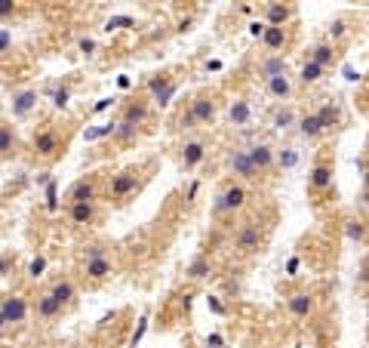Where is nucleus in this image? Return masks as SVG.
Returning <instances> with one entry per match:
<instances>
[{"label":"nucleus","mask_w":369,"mask_h":348,"mask_svg":"<svg viewBox=\"0 0 369 348\" xmlns=\"http://www.w3.org/2000/svg\"><path fill=\"white\" fill-rule=\"evenodd\" d=\"M206 348H222V336H219V333H212L210 339H206Z\"/></svg>","instance_id":"nucleus-46"},{"label":"nucleus","mask_w":369,"mask_h":348,"mask_svg":"<svg viewBox=\"0 0 369 348\" xmlns=\"http://www.w3.org/2000/svg\"><path fill=\"white\" fill-rule=\"evenodd\" d=\"M71 219L77 225H89V222L96 219V207L92 204H71Z\"/></svg>","instance_id":"nucleus-18"},{"label":"nucleus","mask_w":369,"mask_h":348,"mask_svg":"<svg viewBox=\"0 0 369 348\" xmlns=\"http://www.w3.org/2000/svg\"><path fill=\"white\" fill-rule=\"evenodd\" d=\"M108 105H111V99H99V102H96V108H92V111H105Z\"/></svg>","instance_id":"nucleus-49"},{"label":"nucleus","mask_w":369,"mask_h":348,"mask_svg":"<svg viewBox=\"0 0 369 348\" xmlns=\"http://www.w3.org/2000/svg\"><path fill=\"white\" fill-rule=\"evenodd\" d=\"M136 133H138V127H136V123H129V120H120L117 130H114V136H117L120 142H129V139H133Z\"/></svg>","instance_id":"nucleus-30"},{"label":"nucleus","mask_w":369,"mask_h":348,"mask_svg":"<svg viewBox=\"0 0 369 348\" xmlns=\"http://www.w3.org/2000/svg\"><path fill=\"white\" fill-rule=\"evenodd\" d=\"M136 185H138L136 173H129V169H126V173H117V176L111 179V195H114V197H126L129 191H136Z\"/></svg>","instance_id":"nucleus-6"},{"label":"nucleus","mask_w":369,"mask_h":348,"mask_svg":"<svg viewBox=\"0 0 369 348\" xmlns=\"http://www.w3.org/2000/svg\"><path fill=\"white\" fill-rule=\"evenodd\" d=\"M311 62H314V65H320V68H326L329 62H333V46H329V43H320V46H314V53H311Z\"/></svg>","instance_id":"nucleus-24"},{"label":"nucleus","mask_w":369,"mask_h":348,"mask_svg":"<svg viewBox=\"0 0 369 348\" xmlns=\"http://www.w3.org/2000/svg\"><path fill=\"white\" fill-rule=\"evenodd\" d=\"M43 272H46V259H43V256H37V259L28 265V277H41Z\"/></svg>","instance_id":"nucleus-38"},{"label":"nucleus","mask_w":369,"mask_h":348,"mask_svg":"<svg viewBox=\"0 0 369 348\" xmlns=\"http://www.w3.org/2000/svg\"><path fill=\"white\" fill-rule=\"evenodd\" d=\"M34 314H37V318H43V321L59 318V314H62V305L50 296V293H43V296H37V302H34Z\"/></svg>","instance_id":"nucleus-7"},{"label":"nucleus","mask_w":369,"mask_h":348,"mask_svg":"<svg viewBox=\"0 0 369 348\" xmlns=\"http://www.w3.org/2000/svg\"><path fill=\"white\" fill-rule=\"evenodd\" d=\"M50 296L56 299L62 308H65L74 299V284L71 281H56V284H52V290H50Z\"/></svg>","instance_id":"nucleus-15"},{"label":"nucleus","mask_w":369,"mask_h":348,"mask_svg":"<svg viewBox=\"0 0 369 348\" xmlns=\"http://www.w3.org/2000/svg\"><path fill=\"white\" fill-rule=\"evenodd\" d=\"M298 130H302V136H308V139H317L323 130H320V123H317V118L314 114H308V118H302L298 120Z\"/></svg>","instance_id":"nucleus-26"},{"label":"nucleus","mask_w":369,"mask_h":348,"mask_svg":"<svg viewBox=\"0 0 369 348\" xmlns=\"http://www.w3.org/2000/svg\"><path fill=\"white\" fill-rule=\"evenodd\" d=\"M87 259H108V253H105V246H87Z\"/></svg>","instance_id":"nucleus-42"},{"label":"nucleus","mask_w":369,"mask_h":348,"mask_svg":"<svg viewBox=\"0 0 369 348\" xmlns=\"http://www.w3.org/2000/svg\"><path fill=\"white\" fill-rule=\"evenodd\" d=\"M0 314H3L6 327H10V323H22V321L28 318V302H25V296H15V293L3 296V299H0Z\"/></svg>","instance_id":"nucleus-1"},{"label":"nucleus","mask_w":369,"mask_h":348,"mask_svg":"<svg viewBox=\"0 0 369 348\" xmlns=\"http://www.w3.org/2000/svg\"><path fill=\"white\" fill-rule=\"evenodd\" d=\"M3 330H6V321H3V314H0V333H3Z\"/></svg>","instance_id":"nucleus-51"},{"label":"nucleus","mask_w":369,"mask_h":348,"mask_svg":"<svg viewBox=\"0 0 369 348\" xmlns=\"http://www.w3.org/2000/svg\"><path fill=\"white\" fill-rule=\"evenodd\" d=\"M184 274H188L191 281H200V277H206V274H210V259H203V256L194 259V262L188 265V272H184Z\"/></svg>","instance_id":"nucleus-25"},{"label":"nucleus","mask_w":369,"mask_h":348,"mask_svg":"<svg viewBox=\"0 0 369 348\" xmlns=\"http://www.w3.org/2000/svg\"><path fill=\"white\" fill-rule=\"evenodd\" d=\"M83 274L89 281H105V277L114 274V265H111V259H87L83 262Z\"/></svg>","instance_id":"nucleus-4"},{"label":"nucleus","mask_w":369,"mask_h":348,"mask_svg":"<svg viewBox=\"0 0 369 348\" xmlns=\"http://www.w3.org/2000/svg\"><path fill=\"white\" fill-rule=\"evenodd\" d=\"M292 15L289 6H280V4H268V25L274 28H283V22H287Z\"/></svg>","instance_id":"nucleus-19"},{"label":"nucleus","mask_w":369,"mask_h":348,"mask_svg":"<svg viewBox=\"0 0 369 348\" xmlns=\"http://www.w3.org/2000/svg\"><path fill=\"white\" fill-rule=\"evenodd\" d=\"M13 268H15V256H10V253H0V281L10 277Z\"/></svg>","instance_id":"nucleus-34"},{"label":"nucleus","mask_w":369,"mask_h":348,"mask_svg":"<svg viewBox=\"0 0 369 348\" xmlns=\"http://www.w3.org/2000/svg\"><path fill=\"white\" fill-rule=\"evenodd\" d=\"M13 13H15V4H13V0H0V19H10Z\"/></svg>","instance_id":"nucleus-43"},{"label":"nucleus","mask_w":369,"mask_h":348,"mask_svg":"<svg viewBox=\"0 0 369 348\" xmlns=\"http://www.w3.org/2000/svg\"><path fill=\"white\" fill-rule=\"evenodd\" d=\"M320 74H323V68H320V65H314V62H308V65L302 68V83H314V81H320Z\"/></svg>","instance_id":"nucleus-33"},{"label":"nucleus","mask_w":369,"mask_h":348,"mask_svg":"<svg viewBox=\"0 0 369 348\" xmlns=\"http://www.w3.org/2000/svg\"><path fill=\"white\" fill-rule=\"evenodd\" d=\"M148 333V318H142L138 321V327H136V333H133V339H129V348H136L138 342H142V336Z\"/></svg>","instance_id":"nucleus-37"},{"label":"nucleus","mask_w":369,"mask_h":348,"mask_svg":"<svg viewBox=\"0 0 369 348\" xmlns=\"http://www.w3.org/2000/svg\"><path fill=\"white\" fill-rule=\"evenodd\" d=\"M210 308H212V312H215V314H225V305H222V302H219V299H212V296H210Z\"/></svg>","instance_id":"nucleus-47"},{"label":"nucleus","mask_w":369,"mask_h":348,"mask_svg":"<svg viewBox=\"0 0 369 348\" xmlns=\"http://www.w3.org/2000/svg\"><path fill=\"white\" fill-rule=\"evenodd\" d=\"M231 120H234L237 127H243V123H249V102H243V99H237V102L231 105Z\"/></svg>","instance_id":"nucleus-22"},{"label":"nucleus","mask_w":369,"mask_h":348,"mask_svg":"<svg viewBox=\"0 0 369 348\" xmlns=\"http://www.w3.org/2000/svg\"><path fill=\"white\" fill-rule=\"evenodd\" d=\"M136 22L129 19V15H114V19L105 22V31H117V28H133Z\"/></svg>","instance_id":"nucleus-32"},{"label":"nucleus","mask_w":369,"mask_h":348,"mask_svg":"<svg viewBox=\"0 0 369 348\" xmlns=\"http://www.w3.org/2000/svg\"><path fill=\"white\" fill-rule=\"evenodd\" d=\"M191 120H197V123H210L212 118H215V105L210 102V99H194V102H191V114H188Z\"/></svg>","instance_id":"nucleus-8"},{"label":"nucleus","mask_w":369,"mask_h":348,"mask_svg":"<svg viewBox=\"0 0 369 348\" xmlns=\"http://www.w3.org/2000/svg\"><path fill=\"white\" fill-rule=\"evenodd\" d=\"M34 105H37V92L34 90H25V92H19V96H13V111L15 114H28Z\"/></svg>","instance_id":"nucleus-17"},{"label":"nucleus","mask_w":369,"mask_h":348,"mask_svg":"<svg viewBox=\"0 0 369 348\" xmlns=\"http://www.w3.org/2000/svg\"><path fill=\"white\" fill-rule=\"evenodd\" d=\"M59 136L52 133V130H41V133H34V151L41 154V158H52V154L59 151Z\"/></svg>","instance_id":"nucleus-2"},{"label":"nucleus","mask_w":369,"mask_h":348,"mask_svg":"<svg viewBox=\"0 0 369 348\" xmlns=\"http://www.w3.org/2000/svg\"><path fill=\"white\" fill-rule=\"evenodd\" d=\"M169 83H173V81H169V77H166V74H160V77H154V81L148 83V90L154 92V96H157V92H160V90H166V87H169Z\"/></svg>","instance_id":"nucleus-39"},{"label":"nucleus","mask_w":369,"mask_h":348,"mask_svg":"<svg viewBox=\"0 0 369 348\" xmlns=\"http://www.w3.org/2000/svg\"><path fill=\"white\" fill-rule=\"evenodd\" d=\"M345 235H348L351 241H363V237H366V228H363V222H357V219H348V222H345Z\"/></svg>","instance_id":"nucleus-29"},{"label":"nucleus","mask_w":369,"mask_h":348,"mask_svg":"<svg viewBox=\"0 0 369 348\" xmlns=\"http://www.w3.org/2000/svg\"><path fill=\"white\" fill-rule=\"evenodd\" d=\"M92 197H96V182L92 179L74 182L71 191H68V200H71V204H92Z\"/></svg>","instance_id":"nucleus-5"},{"label":"nucleus","mask_w":369,"mask_h":348,"mask_svg":"<svg viewBox=\"0 0 369 348\" xmlns=\"http://www.w3.org/2000/svg\"><path fill=\"white\" fill-rule=\"evenodd\" d=\"M68 99H71V92H68L65 87L52 92V105H56V108H68Z\"/></svg>","instance_id":"nucleus-40"},{"label":"nucleus","mask_w":369,"mask_h":348,"mask_svg":"<svg viewBox=\"0 0 369 348\" xmlns=\"http://www.w3.org/2000/svg\"><path fill=\"white\" fill-rule=\"evenodd\" d=\"M19 148V136L10 123H0V158H10V154Z\"/></svg>","instance_id":"nucleus-10"},{"label":"nucleus","mask_w":369,"mask_h":348,"mask_svg":"<svg viewBox=\"0 0 369 348\" xmlns=\"http://www.w3.org/2000/svg\"><path fill=\"white\" fill-rule=\"evenodd\" d=\"M203 154H206V145H203V142H188V145L182 148L184 167H197L200 160H203Z\"/></svg>","instance_id":"nucleus-16"},{"label":"nucleus","mask_w":369,"mask_h":348,"mask_svg":"<svg viewBox=\"0 0 369 348\" xmlns=\"http://www.w3.org/2000/svg\"><path fill=\"white\" fill-rule=\"evenodd\" d=\"M268 90H271V96H277V99H287L289 92H292L287 77H274V81H268Z\"/></svg>","instance_id":"nucleus-27"},{"label":"nucleus","mask_w":369,"mask_h":348,"mask_svg":"<svg viewBox=\"0 0 369 348\" xmlns=\"http://www.w3.org/2000/svg\"><path fill=\"white\" fill-rule=\"evenodd\" d=\"M145 118H148V108H145V105H129L126 108V111H123V120H129V123H136V127H138V123H142Z\"/></svg>","instance_id":"nucleus-28"},{"label":"nucleus","mask_w":369,"mask_h":348,"mask_svg":"<svg viewBox=\"0 0 369 348\" xmlns=\"http://www.w3.org/2000/svg\"><path fill=\"white\" fill-rule=\"evenodd\" d=\"M311 185H314V188H329V185H333V169H329V167H314Z\"/></svg>","instance_id":"nucleus-23"},{"label":"nucleus","mask_w":369,"mask_h":348,"mask_svg":"<svg viewBox=\"0 0 369 348\" xmlns=\"http://www.w3.org/2000/svg\"><path fill=\"white\" fill-rule=\"evenodd\" d=\"M314 118H317V123H320V130H329V127H335L338 123V108L329 102V105H323L317 114H314Z\"/></svg>","instance_id":"nucleus-20"},{"label":"nucleus","mask_w":369,"mask_h":348,"mask_svg":"<svg viewBox=\"0 0 369 348\" xmlns=\"http://www.w3.org/2000/svg\"><path fill=\"white\" fill-rule=\"evenodd\" d=\"M249 160H252V167L256 169H265V167H271V160H274V154H271V148L268 145H252L249 151Z\"/></svg>","instance_id":"nucleus-14"},{"label":"nucleus","mask_w":369,"mask_h":348,"mask_svg":"<svg viewBox=\"0 0 369 348\" xmlns=\"http://www.w3.org/2000/svg\"><path fill=\"white\" fill-rule=\"evenodd\" d=\"M231 169H234L237 176H243V179H252V176H256V167H252V160H249V154L246 151L231 154Z\"/></svg>","instance_id":"nucleus-9"},{"label":"nucleus","mask_w":369,"mask_h":348,"mask_svg":"<svg viewBox=\"0 0 369 348\" xmlns=\"http://www.w3.org/2000/svg\"><path fill=\"white\" fill-rule=\"evenodd\" d=\"M243 204H246V191L240 188V185H231V188L225 191V195L219 197L215 210H219V213H225V210H240Z\"/></svg>","instance_id":"nucleus-3"},{"label":"nucleus","mask_w":369,"mask_h":348,"mask_svg":"<svg viewBox=\"0 0 369 348\" xmlns=\"http://www.w3.org/2000/svg\"><path fill=\"white\" fill-rule=\"evenodd\" d=\"M261 77L265 81H274V77H287V62H283L280 56H271L261 62Z\"/></svg>","instance_id":"nucleus-11"},{"label":"nucleus","mask_w":369,"mask_h":348,"mask_svg":"<svg viewBox=\"0 0 369 348\" xmlns=\"http://www.w3.org/2000/svg\"><path fill=\"white\" fill-rule=\"evenodd\" d=\"M289 312L296 314V318H308V314L314 312V296H308V293H298V296L289 299Z\"/></svg>","instance_id":"nucleus-12"},{"label":"nucleus","mask_w":369,"mask_h":348,"mask_svg":"<svg viewBox=\"0 0 369 348\" xmlns=\"http://www.w3.org/2000/svg\"><path fill=\"white\" fill-rule=\"evenodd\" d=\"M175 92H179V83H175V81H173V83H169V87H166V90H160V92H157V96H154V102H157L160 108H166L169 102H173V96H175Z\"/></svg>","instance_id":"nucleus-31"},{"label":"nucleus","mask_w":369,"mask_h":348,"mask_svg":"<svg viewBox=\"0 0 369 348\" xmlns=\"http://www.w3.org/2000/svg\"><path fill=\"white\" fill-rule=\"evenodd\" d=\"M287 272H289V274H296V272H298V259H289V265H287Z\"/></svg>","instance_id":"nucleus-50"},{"label":"nucleus","mask_w":369,"mask_h":348,"mask_svg":"<svg viewBox=\"0 0 369 348\" xmlns=\"http://www.w3.org/2000/svg\"><path fill=\"white\" fill-rule=\"evenodd\" d=\"M261 41L271 46V50H280V46L287 43V31H283V28H274V25H265V34H261Z\"/></svg>","instance_id":"nucleus-21"},{"label":"nucleus","mask_w":369,"mask_h":348,"mask_svg":"<svg viewBox=\"0 0 369 348\" xmlns=\"http://www.w3.org/2000/svg\"><path fill=\"white\" fill-rule=\"evenodd\" d=\"M80 53H83V56H92V53H96V41H92V37H83V41H80Z\"/></svg>","instance_id":"nucleus-44"},{"label":"nucleus","mask_w":369,"mask_h":348,"mask_svg":"<svg viewBox=\"0 0 369 348\" xmlns=\"http://www.w3.org/2000/svg\"><path fill=\"white\" fill-rule=\"evenodd\" d=\"M292 120H296V114H292L289 108H283V111H277V118H274V127H277V130H287Z\"/></svg>","instance_id":"nucleus-35"},{"label":"nucleus","mask_w":369,"mask_h":348,"mask_svg":"<svg viewBox=\"0 0 369 348\" xmlns=\"http://www.w3.org/2000/svg\"><path fill=\"white\" fill-rule=\"evenodd\" d=\"M259 241H261V235H259V228H252V225H246L240 235H237V246H240L243 253L259 250Z\"/></svg>","instance_id":"nucleus-13"},{"label":"nucleus","mask_w":369,"mask_h":348,"mask_svg":"<svg viewBox=\"0 0 369 348\" xmlns=\"http://www.w3.org/2000/svg\"><path fill=\"white\" fill-rule=\"evenodd\" d=\"M46 207H50V210H59V200H56V182L46 185Z\"/></svg>","instance_id":"nucleus-41"},{"label":"nucleus","mask_w":369,"mask_h":348,"mask_svg":"<svg viewBox=\"0 0 369 348\" xmlns=\"http://www.w3.org/2000/svg\"><path fill=\"white\" fill-rule=\"evenodd\" d=\"M296 164H298V151L296 148H283L280 151V167L289 169V167H296Z\"/></svg>","instance_id":"nucleus-36"},{"label":"nucleus","mask_w":369,"mask_h":348,"mask_svg":"<svg viewBox=\"0 0 369 348\" xmlns=\"http://www.w3.org/2000/svg\"><path fill=\"white\" fill-rule=\"evenodd\" d=\"M329 31H333V37H342L345 34V22H333V28H329Z\"/></svg>","instance_id":"nucleus-48"},{"label":"nucleus","mask_w":369,"mask_h":348,"mask_svg":"<svg viewBox=\"0 0 369 348\" xmlns=\"http://www.w3.org/2000/svg\"><path fill=\"white\" fill-rule=\"evenodd\" d=\"M249 34H252V37H261V34H265V25H261V22H252V25H249Z\"/></svg>","instance_id":"nucleus-45"}]
</instances>
